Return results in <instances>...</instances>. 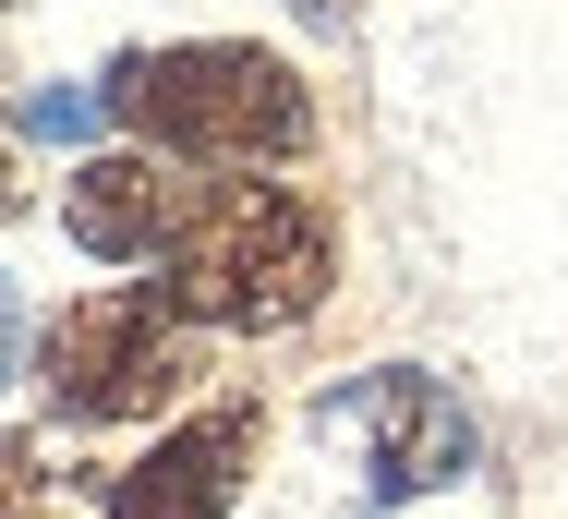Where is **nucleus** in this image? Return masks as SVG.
I'll return each instance as SVG.
<instances>
[{"label":"nucleus","mask_w":568,"mask_h":519,"mask_svg":"<svg viewBox=\"0 0 568 519\" xmlns=\"http://www.w3.org/2000/svg\"><path fill=\"white\" fill-rule=\"evenodd\" d=\"M339 291V206L303 170H230L194 182L182 242L158 254V303L206 338H291Z\"/></svg>","instance_id":"obj_1"},{"label":"nucleus","mask_w":568,"mask_h":519,"mask_svg":"<svg viewBox=\"0 0 568 519\" xmlns=\"http://www.w3.org/2000/svg\"><path fill=\"white\" fill-rule=\"evenodd\" d=\"M0 12H24V0H0Z\"/></svg>","instance_id":"obj_10"},{"label":"nucleus","mask_w":568,"mask_h":519,"mask_svg":"<svg viewBox=\"0 0 568 519\" xmlns=\"http://www.w3.org/2000/svg\"><path fill=\"white\" fill-rule=\"evenodd\" d=\"M98 109H110L121 145L170 157V170H303L315 157V85L266 49V37H170V49H121L98 73Z\"/></svg>","instance_id":"obj_2"},{"label":"nucleus","mask_w":568,"mask_h":519,"mask_svg":"<svg viewBox=\"0 0 568 519\" xmlns=\"http://www.w3.org/2000/svg\"><path fill=\"white\" fill-rule=\"evenodd\" d=\"M254 447H266V411H254V399H219V411L158 423L145 459L110 471V519H242Z\"/></svg>","instance_id":"obj_5"},{"label":"nucleus","mask_w":568,"mask_h":519,"mask_svg":"<svg viewBox=\"0 0 568 519\" xmlns=\"http://www.w3.org/2000/svg\"><path fill=\"white\" fill-rule=\"evenodd\" d=\"M61 496V471H49V447L37 435H0V519H37Z\"/></svg>","instance_id":"obj_7"},{"label":"nucleus","mask_w":568,"mask_h":519,"mask_svg":"<svg viewBox=\"0 0 568 519\" xmlns=\"http://www.w3.org/2000/svg\"><path fill=\"white\" fill-rule=\"evenodd\" d=\"M315 435L351 447V496L363 508H412V496H448L459 471L484 459V423L436 363H363L351 387L315 399Z\"/></svg>","instance_id":"obj_4"},{"label":"nucleus","mask_w":568,"mask_h":519,"mask_svg":"<svg viewBox=\"0 0 568 519\" xmlns=\"http://www.w3.org/2000/svg\"><path fill=\"white\" fill-rule=\"evenodd\" d=\"M24 217V145H12V121H0V230Z\"/></svg>","instance_id":"obj_9"},{"label":"nucleus","mask_w":568,"mask_h":519,"mask_svg":"<svg viewBox=\"0 0 568 519\" xmlns=\"http://www.w3.org/2000/svg\"><path fill=\"white\" fill-rule=\"evenodd\" d=\"M182 217H194V170H170V157H145V145H85V157L61 170V230H73V254H98V266H158V254L182 242Z\"/></svg>","instance_id":"obj_6"},{"label":"nucleus","mask_w":568,"mask_h":519,"mask_svg":"<svg viewBox=\"0 0 568 519\" xmlns=\"http://www.w3.org/2000/svg\"><path fill=\"white\" fill-rule=\"evenodd\" d=\"M37 363V314H24V291L0 278V399H12V375Z\"/></svg>","instance_id":"obj_8"},{"label":"nucleus","mask_w":568,"mask_h":519,"mask_svg":"<svg viewBox=\"0 0 568 519\" xmlns=\"http://www.w3.org/2000/svg\"><path fill=\"white\" fill-rule=\"evenodd\" d=\"M24 375H37L49 423H73V435L182 423L194 387H206V326H182L158 303V278H110V291H85V303H61L37 326V363Z\"/></svg>","instance_id":"obj_3"}]
</instances>
